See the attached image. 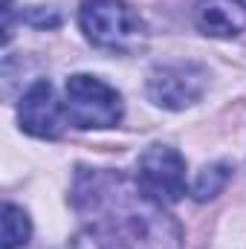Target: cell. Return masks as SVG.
I'll list each match as a JSON object with an SVG mask.
<instances>
[{
	"mask_svg": "<svg viewBox=\"0 0 246 249\" xmlns=\"http://www.w3.org/2000/svg\"><path fill=\"white\" fill-rule=\"evenodd\" d=\"M75 209L99 249H180L183 232L139 183L113 171H84L75 183Z\"/></svg>",
	"mask_w": 246,
	"mask_h": 249,
	"instance_id": "cell-1",
	"label": "cell"
},
{
	"mask_svg": "<svg viewBox=\"0 0 246 249\" xmlns=\"http://www.w3.org/2000/svg\"><path fill=\"white\" fill-rule=\"evenodd\" d=\"M64 113L75 127H116L122 122V96L102 78L75 72L64 87Z\"/></svg>",
	"mask_w": 246,
	"mask_h": 249,
	"instance_id": "cell-2",
	"label": "cell"
},
{
	"mask_svg": "<svg viewBox=\"0 0 246 249\" xmlns=\"http://www.w3.org/2000/svg\"><path fill=\"white\" fill-rule=\"evenodd\" d=\"M78 20L84 35L105 50H130L145 35L142 18L122 0H84Z\"/></svg>",
	"mask_w": 246,
	"mask_h": 249,
	"instance_id": "cell-3",
	"label": "cell"
},
{
	"mask_svg": "<svg viewBox=\"0 0 246 249\" xmlns=\"http://www.w3.org/2000/svg\"><path fill=\"white\" fill-rule=\"evenodd\" d=\"M136 183L151 200H157L162 206L180 203L188 194L183 154L177 148H171V145L145 148L139 162H136Z\"/></svg>",
	"mask_w": 246,
	"mask_h": 249,
	"instance_id": "cell-4",
	"label": "cell"
},
{
	"mask_svg": "<svg viewBox=\"0 0 246 249\" xmlns=\"http://www.w3.org/2000/svg\"><path fill=\"white\" fill-rule=\"evenodd\" d=\"M206 84H209V72L200 64L194 61L162 64L148 78V96L159 107L183 110L206 93Z\"/></svg>",
	"mask_w": 246,
	"mask_h": 249,
	"instance_id": "cell-5",
	"label": "cell"
},
{
	"mask_svg": "<svg viewBox=\"0 0 246 249\" xmlns=\"http://www.w3.org/2000/svg\"><path fill=\"white\" fill-rule=\"evenodd\" d=\"M18 122L26 133L38 139H58L64 130V107L55 99V90L50 81H35L18 107Z\"/></svg>",
	"mask_w": 246,
	"mask_h": 249,
	"instance_id": "cell-6",
	"label": "cell"
},
{
	"mask_svg": "<svg viewBox=\"0 0 246 249\" xmlns=\"http://www.w3.org/2000/svg\"><path fill=\"white\" fill-rule=\"evenodd\" d=\"M194 20L203 35L235 38L246 29V6L241 0H203Z\"/></svg>",
	"mask_w": 246,
	"mask_h": 249,
	"instance_id": "cell-7",
	"label": "cell"
},
{
	"mask_svg": "<svg viewBox=\"0 0 246 249\" xmlns=\"http://www.w3.org/2000/svg\"><path fill=\"white\" fill-rule=\"evenodd\" d=\"M32 235V223H29V214L15 206V203H6L3 206V241L0 247L3 249H18L23 247Z\"/></svg>",
	"mask_w": 246,
	"mask_h": 249,
	"instance_id": "cell-8",
	"label": "cell"
},
{
	"mask_svg": "<svg viewBox=\"0 0 246 249\" xmlns=\"http://www.w3.org/2000/svg\"><path fill=\"white\" fill-rule=\"evenodd\" d=\"M229 177H232V168H229L226 162H217V165L206 168V171L197 177L191 194H194L197 200H211V197H217V194L223 191V186L229 183Z\"/></svg>",
	"mask_w": 246,
	"mask_h": 249,
	"instance_id": "cell-9",
	"label": "cell"
},
{
	"mask_svg": "<svg viewBox=\"0 0 246 249\" xmlns=\"http://www.w3.org/2000/svg\"><path fill=\"white\" fill-rule=\"evenodd\" d=\"M9 3H12V0H3V9H9Z\"/></svg>",
	"mask_w": 246,
	"mask_h": 249,
	"instance_id": "cell-10",
	"label": "cell"
}]
</instances>
